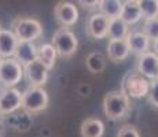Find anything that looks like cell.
I'll return each instance as SVG.
<instances>
[{
    "mask_svg": "<svg viewBox=\"0 0 158 137\" xmlns=\"http://www.w3.org/2000/svg\"><path fill=\"white\" fill-rule=\"evenodd\" d=\"M129 47L127 38L123 40H109L107 44V56L111 62L120 63L123 60H125L129 55Z\"/></svg>",
    "mask_w": 158,
    "mask_h": 137,
    "instance_id": "cell-13",
    "label": "cell"
},
{
    "mask_svg": "<svg viewBox=\"0 0 158 137\" xmlns=\"http://www.w3.org/2000/svg\"><path fill=\"white\" fill-rule=\"evenodd\" d=\"M128 33V23L123 18H111L107 29L109 40H123V38H127Z\"/></svg>",
    "mask_w": 158,
    "mask_h": 137,
    "instance_id": "cell-18",
    "label": "cell"
},
{
    "mask_svg": "<svg viewBox=\"0 0 158 137\" xmlns=\"http://www.w3.org/2000/svg\"><path fill=\"white\" fill-rule=\"evenodd\" d=\"M148 100L151 106L158 108V80L150 81V91H148Z\"/></svg>",
    "mask_w": 158,
    "mask_h": 137,
    "instance_id": "cell-25",
    "label": "cell"
},
{
    "mask_svg": "<svg viewBox=\"0 0 158 137\" xmlns=\"http://www.w3.org/2000/svg\"><path fill=\"white\" fill-rule=\"evenodd\" d=\"M81 137H103L105 125L99 118H87L80 127Z\"/></svg>",
    "mask_w": 158,
    "mask_h": 137,
    "instance_id": "cell-16",
    "label": "cell"
},
{
    "mask_svg": "<svg viewBox=\"0 0 158 137\" xmlns=\"http://www.w3.org/2000/svg\"><path fill=\"white\" fill-rule=\"evenodd\" d=\"M138 71L150 81L158 80V55L154 51H147L139 56Z\"/></svg>",
    "mask_w": 158,
    "mask_h": 137,
    "instance_id": "cell-11",
    "label": "cell"
},
{
    "mask_svg": "<svg viewBox=\"0 0 158 137\" xmlns=\"http://www.w3.org/2000/svg\"><path fill=\"white\" fill-rule=\"evenodd\" d=\"M56 50L54 47V44H43L39 48V59L44 63V66L48 70H51L55 66V60H56Z\"/></svg>",
    "mask_w": 158,
    "mask_h": 137,
    "instance_id": "cell-22",
    "label": "cell"
},
{
    "mask_svg": "<svg viewBox=\"0 0 158 137\" xmlns=\"http://www.w3.org/2000/svg\"><path fill=\"white\" fill-rule=\"evenodd\" d=\"M19 108H22V93L14 87L3 88L0 91V110L3 115H10Z\"/></svg>",
    "mask_w": 158,
    "mask_h": 137,
    "instance_id": "cell-8",
    "label": "cell"
},
{
    "mask_svg": "<svg viewBox=\"0 0 158 137\" xmlns=\"http://www.w3.org/2000/svg\"><path fill=\"white\" fill-rule=\"evenodd\" d=\"M153 50H154V52L158 55V38L156 41H153Z\"/></svg>",
    "mask_w": 158,
    "mask_h": 137,
    "instance_id": "cell-29",
    "label": "cell"
},
{
    "mask_svg": "<svg viewBox=\"0 0 158 137\" xmlns=\"http://www.w3.org/2000/svg\"><path fill=\"white\" fill-rule=\"evenodd\" d=\"M78 4L83 8H87V10H92V8H96L101 3V0H77Z\"/></svg>",
    "mask_w": 158,
    "mask_h": 137,
    "instance_id": "cell-27",
    "label": "cell"
},
{
    "mask_svg": "<svg viewBox=\"0 0 158 137\" xmlns=\"http://www.w3.org/2000/svg\"><path fill=\"white\" fill-rule=\"evenodd\" d=\"M48 107V95L41 87L30 85L25 92H22V110L30 114H37Z\"/></svg>",
    "mask_w": 158,
    "mask_h": 137,
    "instance_id": "cell-3",
    "label": "cell"
},
{
    "mask_svg": "<svg viewBox=\"0 0 158 137\" xmlns=\"http://www.w3.org/2000/svg\"><path fill=\"white\" fill-rule=\"evenodd\" d=\"M144 19L158 18V0H138Z\"/></svg>",
    "mask_w": 158,
    "mask_h": 137,
    "instance_id": "cell-23",
    "label": "cell"
},
{
    "mask_svg": "<svg viewBox=\"0 0 158 137\" xmlns=\"http://www.w3.org/2000/svg\"><path fill=\"white\" fill-rule=\"evenodd\" d=\"M18 40L17 34L11 30H0V55L2 58H11L15 55L18 47Z\"/></svg>",
    "mask_w": 158,
    "mask_h": 137,
    "instance_id": "cell-14",
    "label": "cell"
},
{
    "mask_svg": "<svg viewBox=\"0 0 158 137\" xmlns=\"http://www.w3.org/2000/svg\"><path fill=\"white\" fill-rule=\"evenodd\" d=\"M13 30L19 41H33L39 38L43 33L41 23L35 18L19 17L14 21Z\"/></svg>",
    "mask_w": 158,
    "mask_h": 137,
    "instance_id": "cell-6",
    "label": "cell"
},
{
    "mask_svg": "<svg viewBox=\"0 0 158 137\" xmlns=\"http://www.w3.org/2000/svg\"><path fill=\"white\" fill-rule=\"evenodd\" d=\"M54 17L65 27H70L78 21V10L72 2L62 0L54 7Z\"/></svg>",
    "mask_w": 158,
    "mask_h": 137,
    "instance_id": "cell-10",
    "label": "cell"
},
{
    "mask_svg": "<svg viewBox=\"0 0 158 137\" xmlns=\"http://www.w3.org/2000/svg\"><path fill=\"white\" fill-rule=\"evenodd\" d=\"M22 63L15 58H3L0 62V85L3 88H11L21 82L23 75Z\"/></svg>",
    "mask_w": 158,
    "mask_h": 137,
    "instance_id": "cell-4",
    "label": "cell"
},
{
    "mask_svg": "<svg viewBox=\"0 0 158 137\" xmlns=\"http://www.w3.org/2000/svg\"><path fill=\"white\" fill-rule=\"evenodd\" d=\"M121 18L125 21L128 25H135L143 18L140 6L138 2H131V0H125L123 6V11H121Z\"/></svg>",
    "mask_w": 158,
    "mask_h": 137,
    "instance_id": "cell-17",
    "label": "cell"
},
{
    "mask_svg": "<svg viewBox=\"0 0 158 137\" xmlns=\"http://www.w3.org/2000/svg\"><path fill=\"white\" fill-rule=\"evenodd\" d=\"M48 71L50 70L45 67L44 63L39 58L23 66V74L26 80L30 85H35V87H43L44 84H47Z\"/></svg>",
    "mask_w": 158,
    "mask_h": 137,
    "instance_id": "cell-9",
    "label": "cell"
},
{
    "mask_svg": "<svg viewBox=\"0 0 158 137\" xmlns=\"http://www.w3.org/2000/svg\"><path fill=\"white\" fill-rule=\"evenodd\" d=\"M124 3L121 0H101L99 3V11L105 14L107 18H118L123 11Z\"/></svg>",
    "mask_w": 158,
    "mask_h": 137,
    "instance_id": "cell-20",
    "label": "cell"
},
{
    "mask_svg": "<svg viewBox=\"0 0 158 137\" xmlns=\"http://www.w3.org/2000/svg\"><path fill=\"white\" fill-rule=\"evenodd\" d=\"M2 59H3V58H2V55H0V62H2Z\"/></svg>",
    "mask_w": 158,
    "mask_h": 137,
    "instance_id": "cell-31",
    "label": "cell"
},
{
    "mask_svg": "<svg viewBox=\"0 0 158 137\" xmlns=\"http://www.w3.org/2000/svg\"><path fill=\"white\" fill-rule=\"evenodd\" d=\"M123 91L129 97L140 99V97H144L148 95L150 81H148V78H146L144 75H142L138 70L132 71V73L129 71L123 81Z\"/></svg>",
    "mask_w": 158,
    "mask_h": 137,
    "instance_id": "cell-5",
    "label": "cell"
},
{
    "mask_svg": "<svg viewBox=\"0 0 158 137\" xmlns=\"http://www.w3.org/2000/svg\"><path fill=\"white\" fill-rule=\"evenodd\" d=\"M0 30H2V26H0Z\"/></svg>",
    "mask_w": 158,
    "mask_h": 137,
    "instance_id": "cell-33",
    "label": "cell"
},
{
    "mask_svg": "<svg viewBox=\"0 0 158 137\" xmlns=\"http://www.w3.org/2000/svg\"><path fill=\"white\" fill-rule=\"evenodd\" d=\"M8 121H10L11 127H14V129H17V130H21V132L28 130L33 122L32 118H30V112H28L26 110H23L22 112H17V111L11 112Z\"/></svg>",
    "mask_w": 158,
    "mask_h": 137,
    "instance_id": "cell-19",
    "label": "cell"
},
{
    "mask_svg": "<svg viewBox=\"0 0 158 137\" xmlns=\"http://www.w3.org/2000/svg\"><path fill=\"white\" fill-rule=\"evenodd\" d=\"M131 108L129 96L121 91H111L103 99V112L111 121H118L127 115Z\"/></svg>",
    "mask_w": 158,
    "mask_h": 137,
    "instance_id": "cell-1",
    "label": "cell"
},
{
    "mask_svg": "<svg viewBox=\"0 0 158 137\" xmlns=\"http://www.w3.org/2000/svg\"><path fill=\"white\" fill-rule=\"evenodd\" d=\"M85 65L88 71H91L92 74H101L106 69V58L99 52H91L87 56Z\"/></svg>",
    "mask_w": 158,
    "mask_h": 137,
    "instance_id": "cell-21",
    "label": "cell"
},
{
    "mask_svg": "<svg viewBox=\"0 0 158 137\" xmlns=\"http://www.w3.org/2000/svg\"><path fill=\"white\" fill-rule=\"evenodd\" d=\"M117 137H140L138 129L132 125H125L123 126L117 133Z\"/></svg>",
    "mask_w": 158,
    "mask_h": 137,
    "instance_id": "cell-26",
    "label": "cell"
},
{
    "mask_svg": "<svg viewBox=\"0 0 158 137\" xmlns=\"http://www.w3.org/2000/svg\"><path fill=\"white\" fill-rule=\"evenodd\" d=\"M3 117H4V115H3V112H2V110H0V119H3Z\"/></svg>",
    "mask_w": 158,
    "mask_h": 137,
    "instance_id": "cell-30",
    "label": "cell"
},
{
    "mask_svg": "<svg viewBox=\"0 0 158 137\" xmlns=\"http://www.w3.org/2000/svg\"><path fill=\"white\" fill-rule=\"evenodd\" d=\"M150 41L151 40L143 32H129L128 36H127V42H128L129 51L135 55H139V56L148 51Z\"/></svg>",
    "mask_w": 158,
    "mask_h": 137,
    "instance_id": "cell-12",
    "label": "cell"
},
{
    "mask_svg": "<svg viewBox=\"0 0 158 137\" xmlns=\"http://www.w3.org/2000/svg\"><path fill=\"white\" fill-rule=\"evenodd\" d=\"M143 33L151 41L157 40L158 38V18H148V19H144Z\"/></svg>",
    "mask_w": 158,
    "mask_h": 137,
    "instance_id": "cell-24",
    "label": "cell"
},
{
    "mask_svg": "<svg viewBox=\"0 0 158 137\" xmlns=\"http://www.w3.org/2000/svg\"><path fill=\"white\" fill-rule=\"evenodd\" d=\"M6 136V125L3 122V119H0V137Z\"/></svg>",
    "mask_w": 158,
    "mask_h": 137,
    "instance_id": "cell-28",
    "label": "cell"
},
{
    "mask_svg": "<svg viewBox=\"0 0 158 137\" xmlns=\"http://www.w3.org/2000/svg\"><path fill=\"white\" fill-rule=\"evenodd\" d=\"M52 44L60 58L69 59L76 54L78 47V40L76 34L69 27H60L55 32L52 37Z\"/></svg>",
    "mask_w": 158,
    "mask_h": 137,
    "instance_id": "cell-2",
    "label": "cell"
},
{
    "mask_svg": "<svg viewBox=\"0 0 158 137\" xmlns=\"http://www.w3.org/2000/svg\"><path fill=\"white\" fill-rule=\"evenodd\" d=\"M131 2H138V0H131Z\"/></svg>",
    "mask_w": 158,
    "mask_h": 137,
    "instance_id": "cell-32",
    "label": "cell"
},
{
    "mask_svg": "<svg viewBox=\"0 0 158 137\" xmlns=\"http://www.w3.org/2000/svg\"><path fill=\"white\" fill-rule=\"evenodd\" d=\"M109 22H110V18H107L101 11L92 14L91 17H88L85 23L87 34L91 38H95V40H102V38L107 37Z\"/></svg>",
    "mask_w": 158,
    "mask_h": 137,
    "instance_id": "cell-7",
    "label": "cell"
},
{
    "mask_svg": "<svg viewBox=\"0 0 158 137\" xmlns=\"http://www.w3.org/2000/svg\"><path fill=\"white\" fill-rule=\"evenodd\" d=\"M14 56L18 62L25 66L32 62V60L37 59L39 50H37V47L33 44V41H19Z\"/></svg>",
    "mask_w": 158,
    "mask_h": 137,
    "instance_id": "cell-15",
    "label": "cell"
}]
</instances>
